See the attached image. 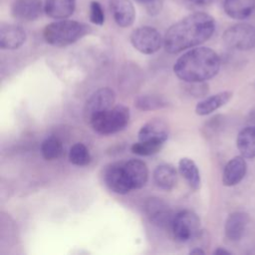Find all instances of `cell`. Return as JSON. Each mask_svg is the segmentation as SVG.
Returning a JSON list of instances; mask_svg holds the SVG:
<instances>
[{"label": "cell", "mask_w": 255, "mask_h": 255, "mask_svg": "<svg viewBox=\"0 0 255 255\" xmlns=\"http://www.w3.org/2000/svg\"><path fill=\"white\" fill-rule=\"evenodd\" d=\"M63 152V144L61 140L55 136L47 137L41 144V153L47 160H54L61 156Z\"/></svg>", "instance_id": "cell-24"}, {"label": "cell", "mask_w": 255, "mask_h": 255, "mask_svg": "<svg viewBox=\"0 0 255 255\" xmlns=\"http://www.w3.org/2000/svg\"><path fill=\"white\" fill-rule=\"evenodd\" d=\"M163 143L151 140H138L131 145V151L137 155H151L160 150Z\"/></svg>", "instance_id": "cell-27"}, {"label": "cell", "mask_w": 255, "mask_h": 255, "mask_svg": "<svg viewBox=\"0 0 255 255\" xmlns=\"http://www.w3.org/2000/svg\"><path fill=\"white\" fill-rule=\"evenodd\" d=\"M43 9L41 0H15L11 5V15L19 21H34Z\"/></svg>", "instance_id": "cell-11"}, {"label": "cell", "mask_w": 255, "mask_h": 255, "mask_svg": "<svg viewBox=\"0 0 255 255\" xmlns=\"http://www.w3.org/2000/svg\"><path fill=\"white\" fill-rule=\"evenodd\" d=\"M76 8V0H46L44 11L47 16L56 20H62L73 15Z\"/></svg>", "instance_id": "cell-19"}, {"label": "cell", "mask_w": 255, "mask_h": 255, "mask_svg": "<svg viewBox=\"0 0 255 255\" xmlns=\"http://www.w3.org/2000/svg\"><path fill=\"white\" fill-rule=\"evenodd\" d=\"M247 123L250 127H254L255 128V111H252L249 116H248V120Z\"/></svg>", "instance_id": "cell-30"}, {"label": "cell", "mask_w": 255, "mask_h": 255, "mask_svg": "<svg viewBox=\"0 0 255 255\" xmlns=\"http://www.w3.org/2000/svg\"><path fill=\"white\" fill-rule=\"evenodd\" d=\"M89 19L93 24L103 25L105 22V12L99 1H92L89 8Z\"/></svg>", "instance_id": "cell-28"}, {"label": "cell", "mask_w": 255, "mask_h": 255, "mask_svg": "<svg viewBox=\"0 0 255 255\" xmlns=\"http://www.w3.org/2000/svg\"><path fill=\"white\" fill-rule=\"evenodd\" d=\"M129 121V110L124 105H118L101 113L92 120L93 129L104 135L116 133L124 129Z\"/></svg>", "instance_id": "cell-4"}, {"label": "cell", "mask_w": 255, "mask_h": 255, "mask_svg": "<svg viewBox=\"0 0 255 255\" xmlns=\"http://www.w3.org/2000/svg\"><path fill=\"white\" fill-rule=\"evenodd\" d=\"M135 1H137V2H139V3H143V4H149V3H151V2H153V1H155V0H135Z\"/></svg>", "instance_id": "cell-33"}, {"label": "cell", "mask_w": 255, "mask_h": 255, "mask_svg": "<svg viewBox=\"0 0 255 255\" xmlns=\"http://www.w3.org/2000/svg\"><path fill=\"white\" fill-rule=\"evenodd\" d=\"M169 134L166 123L161 120H151L143 125L138 131V140H151L164 143Z\"/></svg>", "instance_id": "cell-15"}, {"label": "cell", "mask_w": 255, "mask_h": 255, "mask_svg": "<svg viewBox=\"0 0 255 255\" xmlns=\"http://www.w3.org/2000/svg\"><path fill=\"white\" fill-rule=\"evenodd\" d=\"M215 31V20L204 12L187 15L171 25L164 34L163 47L169 54H177L196 47L211 38Z\"/></svg>", "instance_id": "cell-1"}, {"label": "cell", "mask_w": 255, "mask_h": 255, "mask_svg": "<svg viewBox=\"0 0 255 255\" xmlns=\"http://www.w3.org/2000/svg\"><path fill=\"white\" fill-rule=\"evenodd\" d=\"M91 32V27L74 20H59L48 24L43 30L45 41L55 47H66Z\"/></svg>", "instance_id": "cell-3"}, {"label": "cell", "mask_w": 255, "mask_h": 255, "mask_svg": "<svg viewBox=\"0 0 255 255\" xmlns=\"http://www.w3.org/2000/svg\"><path fill=\"white\" fill-rule=\"evenodd\" d=\"M189 254H205V252L200 247H194L189 251Z\"/></svg>", "instance_id": "cell-32"}, {"label": "cell", "mask_w": 255, "mask_h": 255, "mask_svg": "<svg viewBox=\"0 0 255 255\" xmlns=\"http://www.w3.org/2000/svg\"><path fill=\"white\" fill-rule=\"evenodd\" d=\"M115 101L116 94L110 88H102L92 94L84 107V118L87 123L90 124L98 115L111 109Z\"/></svg>", "instance_id": "cell-8"}, {"label": "cell", "mask_w": 255, "mask_h": 255, "mask_svg": "<svg viewBox=\"0 0 255 255\" xmlns=\"http://www.w3.org/2000/svg\"><path fill=\"white\" fill-rule=\"evenodd\" d=\"M249 222V215L245 212H233L225 221L224 232L225 236L230 241H238L244 234V231Z\"/></svg>", "instance_id": "cell-17"}, {"label": "cell", "mask_w": 255, "mask_h": 255, "mask_svg": "<svg viewBox=\"0 0 255 255\" xmlns=\"http://www.w3.org/2000/svg\"><path fill=\"white\" fill-rule=\"evenodd\" d=\"M26 41L25 30L15 24H1L0 26V48L2 50H15Z\"/></svg>", "instance_id": "cell-12"}, {"label": "cell", "mask_w": 255, "mask_h": 255, "mask_svg": "<svg viewBox=\"0 0 255 255\" xmlns=\"http://www.w3.org/2000/svg\"><path fill=\"white\" fill-rule=\"evenodd\" d=\"M222 40L233 50L248 51L255 47V27L248 23H238L227 28Z\"/></svg>", "instance_id": "cell-6"}, {"label": "cell", "mask_w": 255, "mask_h": 255, "mask_svg": "<svg viewBox=\"0 0 255 255\" xmlns=\"http://www.w3.org/2000/svg\"><path fill=\"white\" fill-rule=\"evenodd\" d=\"M153 180L159 188L169 191L176 184L177 172L171 164L163 163L154 169Z\"/></svg>", "instance_id": "cell-21"}, {"label": "cell", "mask_w": 255, "mask_h": 255, "mask_svg": "<svg viewBox=\"0 0 255 255\" xmlns=\"http://www.w3.org/2000/svg\"><path fill=\"white\" fill-rule=\"evenodd\" d=\"M223 9L228 17L235 20H245L253 14L255 0H224Z\"/></svg>", "instance_id": "cell-18"}, {"label": "cell", "mask_w": 255, "mask_h": 255, "mask_svg": "<svg viewBox=\"0 0 255 255\" xmlns=\"http://www.w3.org/2000/svg\"><path fill=\"white\" fill-rule=\"evenodd\" d=\"M178 169L180 174L185 178L190 188L193 190H197L200 187L201 179L200 173L196 163L188 157H182L178 161Z\"/></svg>", "instance_id": "cell-23"}, {"label": "cell", "mask_w": 255, "mask_h": 255, "mask_svg": "<svg viewBox=\"0 0 255 255\" xmlns=\"http://www.w3.org/2000/svg\"><path fill=\"white\" fill-rule=\"evenodd\" d=\"M134 105L140 111H153L166 107L167 103L162 97L155 95H145L138 97L135 100Z\"/></svg>", "instance_id": "cell-25"}, {"label": "cell", "mask_w": 255, "mask_h": 255, "mask_svg": "<svg viewBox=\"0 0 255 255\" xmlns=\"http://www.w3.org/2000/svg\"><path fill=\"white\" fill-rule=\"evenodd\" d=\"M169 229L176 241L187 242L198 236L200 219L193 211L182 210L174 214Z\"/></svg>", "instance_id": "cell-5"}, {"label": "cell", "mask_w": 255, "mask_h": 255, "mask_svg": "<svg viewBox=\"0 0 255 255\" xmlns=\"http://www.w3.org/2000/svg\"><path fill=\"white\" fill-rule=\"evenodd\" d=\"M190 3L198 5V6H205L212 2V0H188Z\"/></svg>", "instance_id": "cell-29"}, {"label": "cell", "mask_w": 255, "mask_h": 255, "mask_svg": "<svg viewBox=\"0 0 255 255\" xmlns=\"http://www.w3.org/2000/svg\"><path fill=\"white\" fill-rule=\"evenodd\" d=\"M69 159L75 165L85 166L91 161V153L84 143L77 142L70 149Z\"/></svg>", "instance_id": "cell-26"}, {"label": "cell", "mask_w": 255, "mask_h": 255, "mask_svg": "<svg viewBox=\"0 0 255 255\" xmlns=\"http://www.w3.org/2000/svg\"><path fill=\"white\" fill-rule=\"evenodd\" d=\"M237 148L245 158L255 157V128L246 127L240 130L236 139Z\"/></svg>", "instance_id": "cell-22"}, {"label": "cell", "mask_w": 255, "mask_h": 255, "mask_svg": "<svg viewBox=\"0 0 255 255\" xmlns=\"http://www.w3.org/2000/svg\"><path fill=\"white\" fill-rule=\"evenodd\" d=\"M130 43L141 54L151 55L156 53L161 45H163V38L155 28L142 26L132 31L130 34Z\"/></svg>", "instance_id": "cell-7"}, {"label": "cell", "mask_w": 255, "mask_h": 255, "mask_svg": "<svg viewBox=\"0 0 255 255\" xmlns=\"http://www.w3.org/2000/svg\"><path fill=\"white\" fill-rule=\"evenodd\" d=\"M219 69V56L207 47L187 51L176 60L173 66L174 74L185 83L205 82L216 76Z\"/></svg>", "instance_id": "cell-2"}, {"label": "cell", "mask_w": 255, "mask_h": 255, "mask_svg": "<svg viewBox=\"0 0 255 255\" xmlns=\"http://www.w3.org/2000/svg\"><path fill=\"white\" fill-rule=\"evenodd\" d=\"M125 170L132 189L143 187L148 179L146 164L139 159H129L124 162Z\"/></svg>", "instance_id": "cell-16"}, {"label": "cell", "mask_w": 255, "mask_h": 255, "mask_svg": "<svg viewBox=\"0 0 255 255\" xmlns=\"http://www.w3.org/2000/svg\"><path fill=\"white\" fill-rule=\"evenodd\" d=\"M104 180L107 186L118 194H127L132 189L126 173L124 162L110 164L105 169Z\"/></svg>", "instance_id": "cell-10"}, {"label": "cell", "mask_w": 255, "mask_h": 255, "mask_svg": "<svg viewBox=\"0 0 255 255\" xmlns=\"http://www.w3.org/2000/svg\"><path fill=\"white\" fill-rule=\"evenodd\" d=\"M144 212L153 225L161 228H170L174 214L160 198H148L144 203Z\"/></svg>", "instance_id": "cell-9"}, {"label": "cell", "mask_w": 255, "mask_h": 255, "mask_svg": "<svg viewBox=\"0 0 255 255\" xmlns=\"http://www.w3.org/2000/svg\"><path fill=\"white\" fill-rule=\"evenodd\" d=\"M232 98V93L224 91L212 95L200 101L195 107V113L199 116H207L227 104Z\"/></svg>", "instance_id": "cell-20"}, {"label": "cell", "mask_w": 255, "mask_h": 255, "mask_svg": "<svg viewBox=\"0 0 255 255\" xmlns=\"http://www.w3.org/2000/svg\"><path fill=\"white\" fill-rule=\"evenodd\" d=\"M213 254H215V255H229V254H231V252H229L228 250H226V249H223V248H217L214 252H213Z\"/></svg>", "instance_id": "cell-31"}, {"label": "cell", "mask_w": 255, "mask_h": 255, "mask_svg": "<svg viewBox=\"0 0 255 255\" xmlns=\"http://www.w3.org/2000/svg\"><path fill=\"white\" fill-rule=\"evenodd\" d=\"M109 6L118 26L127 28L135 19V9L130 0H109Z\"/></svg>", "instance_id": "cell-13"}, {"label": "cell", "mask_w": 255, "mask_h": 255, "mask_svg": "<svg viewBox=\"0 0 255 255\" xmlns=\"http://www.w3.org/2000/svg\"><path fill=\"white\" fill-rule=\"evenodd\" d=\"M247 163L245 157L237 155L231 158L224 166L222 173V182L225 186H234L238 184L245 176Z\"/></svg>", "instance_id": "cell-14"}]
</instances>
